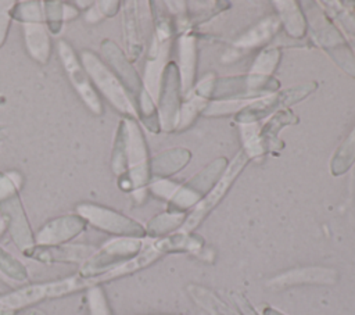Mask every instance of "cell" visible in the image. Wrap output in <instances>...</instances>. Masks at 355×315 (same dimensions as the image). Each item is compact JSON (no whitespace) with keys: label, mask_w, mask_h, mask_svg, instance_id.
I'll return each mask as SVG.
<instances>
[{"label":"cell","mask_w":355,"mask_h":315,"mask_svg":"<svg viewBox=\"0 0 355 315\" xmlns=\"http://www.w3.org/2000/svg\"><path fill=\"white\" fill-rule=\"evenodd\" d=\"M336 273L329 269L323 268H306V269H298L293 272H287L276 279H273V284L279 286H288L295 283H329L334 282Z\"/></svg>","instance_id":"7a4b0ae2"},{"label":"cell","mask_w":355,"mask_h":315,"mask_svg":"<svg viewBox=\"0 0 355 315\" xmlns=\"http://www.w3.org/2000/svg\"><path fill=\"white\" fill-rule=\"evenodd\" d=\"M263 314H265V315H282L280 312H277V311H275V309H270V308H266Z\"/></svg>","instance_id":"277c9868"},{"label":"cell","mask_w":355,"mask_h":315,"mask_svg":"<svg viewBox=\"0 0 355 315\" xmlns=\"http://www.w3.org/2000/svg\"><path fill=\"white\" fill-rule=\"evenodd\" d=\"M237 305L240 307L243 315H258V314L254 311V308H252L243 297H240V296H239V298H237Z\"/></svg>","instance_id":"3957f363"},{"label":"cell","mask_w":355,"mask_h":315,"mask_svg":"<svg viewBox=\"0 0 355 315\" xmlns=\"http://www.w3.org/2000/svg\"><path fill=\"white\" fill-rule=\"evenodd\" d=\"M245 164V155L240 154L236 157V160L230 164L227 172L223 175V178L220 179V182L215 186V189L197 205V208L190 214V216L187 218V221L183 223L182 230L183 232H190L191 229H194L202 219L204 216L218 204V201L223 197L225 191L229 189L230 183L234 180V178L239 175V172L241 171V168Z\"/></svg>","instance_id":"6da1fadb"}]
</instances>
